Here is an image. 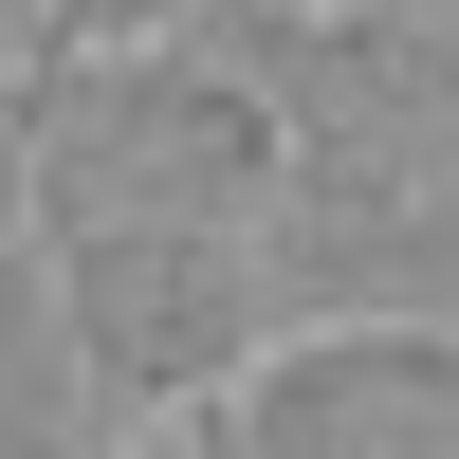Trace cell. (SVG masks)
I'll use <instances>...</instances> for the list:
<instances>
[{
	"label": "cell",
	"mask_w": 459,
	"mask_h": 459,
	"mask_svg": "<svg viewBox=\"0 0 459 459\" xmlns=\"http://www.w3.org/2000/svg\"><path fill=\"white\" fill-rule=\"evenodd\" d=\"M0 110L37 147V257L56 239H276L294 221V110L203 19L147 56H56Z\"/></svg>",
	"instance_id": "obj_1"
},
{
	"label": "cell",
	"mask_w": 459,
	"mask_h": 459,
	"mask_svg": "<svg viewBox=\"0 0 459 459\" xmlns=\"http://www.w3.org/2000/svg\"><path fill=\"white\" fill-rule=\"evenodd\" d=\"M56 294H74V350H92L110 423H221L257 386V350L294 331L276 294V239H56Z\"/></svg>",
	"instance_id": "obj_2"
},
{
	"label": "cell",
	"mask_w": 459,
	"mask_h": 459,
	"mask_svg": "<svg viewBox=\"0 0 459 459\" xmlns=\"http://www.w3.org/2000/svg\"><path fill=\"white\" fill-rule=\"evenodd\" d=\"M221 423H239V459H459V331L313 313L257 350V386Z\"/></svg>",
	"instance_id": "obj_3"
},
{
	"label": "cell",
	"mask_w": 459,
	"mask_h": 459,
	"mask_svg": "<svg viewBox=\"0 0 459 459\" xmlns=\"http://www.w3.org/2000/svg\"><path fill=\"white\" fill-rule=\"evenodd\" d=\"M0 459H129V423H110V386H92V350H74L56 257H37V276H0Z\"/></svg>",
	"instance_id": "obj_4"
},
{
	"label": "cell",
	"mask_w": 459,
	"mask_h": 459,
	"mask_svg": "<svg viewBox=\"0 0 459 459\" xmlns=\"http://www.w3.org/2000/svg\"><path fill=\"white\" fill-rule=\"evenodd\" d=\"M203 0H0V56L56 74V56H147V37H184Z\"/></svg>",
	"instance_id": "obj_5"
},
{
	"label": "cell",
	"mask_w": 459,
	"mask_h": 459,
	"mask_svg": "<svg viewBox=\"0 0 459 459\" xmlns=\"http://www.w3.org/2000/svg\"><path fill=\"white\" fill-rule=\"evenodd\" d=\"M0 276H37V147H19V110H0Z\"/></svg>",
	"instance_id": "obj_6"
},
{
	"label": "cell",
	"mask_w": 459,
	"mask_h": 459,
	"mask_svg": "<svg viewBox=\"0 0 459 459\" xmlns=\"http://www.w3.org/2000/svg\"><path fill=\"white\" fill-rule=\"evenodd\" d=\"M184 459H239V423H184Z\"/></svg>",
	"instance_id": "obj_7"
}]
</instances>
